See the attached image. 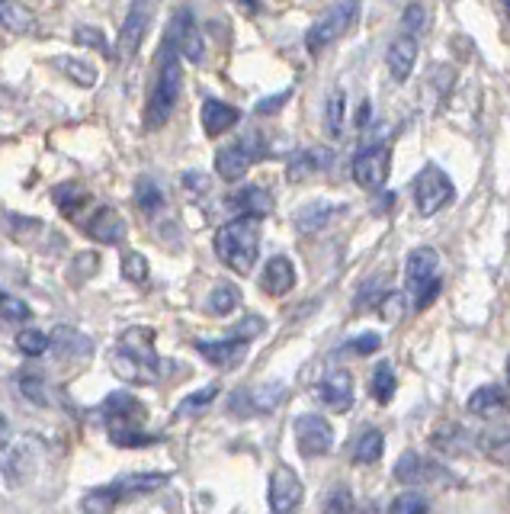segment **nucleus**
I'll return each mask as SVG.
<instances>
[{
	"instance_id": "1",
	"label": "nucleus",
	"mask_w": 510,
	"mask_h": 514,
	"mask_svg": "<svg viewBox=\"0 0 510 514\" xmlns=\"http://www.w3.org/2000/svg\"><path fill=\"white\" fill-rule=\"evenodd\" d=\"M215 254L235 274H251L260 257V219L238 216L215 232Z\"/></svg>"
},
{
	"instance_id": "2",
	"label": "nucleus",
	"mask_w": 510,
	"mask_h": 514,
	"mask_svg": "<svg viewBox=\"0 0 510 514\" xmlns=\"http://www.w3.org/2000/svg\"><path fill=\"white\" fill-rule=\"evenodd\" d=\"M103 421L116 447H145L158 441L154 434L142 431L145 405L135 396H129V392H113V396L103 402Z\"/></svg>"
},
{
	"instance_id": "3",
	"label": "nucleus",
	"mask_w": 510,
	"mask_h": 514,
	"mask_svg": "<svg viewBox=\"0 0 510 514\" xmlns=\"http://www.w3.org/2000/svg\"><path fill=\"white\" fill-rule=\"evenodd\" d=\"M151 344H154V331H145V328H132V335L122 338V344L110 357L119 380L151 383L154 376H158V354H154Z\"/></svg>"
},
{
	"instance_id": "4",
	"label": "nucleus",
	"mask_w": 510,
	"mask_h": 514,
	"mask_svg": "<svg viewBox=\"0 0 510 514\" xmlns=\"http://www.w3.org/2000/svg\"><path fill=\"white\" fill-rule=\"evenodd\" d=\"M164 482H167V473H132V476H122V479L110 482V486H100L94 492H87L81 508L87 514H110L116 505L132 502V498H138V495H148L154 489H161Z\"/></svg>"
},
{
	"instance_id": "5",
	"label": "nucleus",
	"mask_w": 510,
	"mask_h": 514,
	"mask_svg": "<svg viewBox=\"0 0 510 514\" xmlns=\"http://www.w3.org/2000/svg\"><path fill=\"white\" fill-rule=\"evenodd\" d=\"M180 97V62H177V49L164 45L161 52V68H158V81L151 87V100H148V113H145V129H161L170 113L177 107Z\"/></svg>"
},
{
	"instance_id": "6",
	"label": "nucleus",
	"mask_w": 510,
	"mask_h": 514,
	"mask_svg": "<svg viewBox=\"0 0 510 514\" xmlns=\"http://www.w3.org/2000/svg\"><path fill=\"white\" fill-rule=\"evenodd\" d=\"M440 254L434 248H414L408 254L405 264V280H408V293L414 299V309H427L430 302L440 293Z\"/></svg>"
},
{
	"instance_id": "7",
	"label": "nucleus",
	"mask_w": 510,
	"mask_h": 514,
	"mask_svg": "<svg viewBox=\"0 0 510 514\" xmlns=\"http://www.w3.org/2000/svg\"><path fill=\"white\" fill-rule=\"evenodd\" d=\"M456 187L453 180L446 177L440 168H424L414 180V203H417V213L421 216H437L443 213L446 206L453 203Z\"/></svg>"
},
{
	"instance_id": "8",
	"label": "nucleus",
	"mask_w": 510,
	"mask_h": 514,
	"mask_svg": "<svg viewBox=\"0 0 510 514\" xmlns=\"http://www.w3.org/2000/svg\"><path fill=\"white\" fill-rule=\"evenodd\" d=\"M360 17V7L357 4H334L324 17L308 29L305 33V45H308V52H321V49H328L331 42H337L340 36L347 33L350 23Z\"/></svg>"
},
{
	"instance_id": "9",
	"label": "nucleus",
	"mask_w": 510,
	"mask_h": 514,
	"mask_svg": "<svg viewBox=\"0 0 510 514\" xmlns=\"http://www.w3.org/2000/svg\"><path fill=\"white\" fill-rule=\"evenodd\" d=\"M292 431H296L299 453H302V457H308V460L324 457V453L334 447V428L328 425V418H321V415H302V418H296Z\"/></svg>"
},
{
	"instance_id": "10",
	"label": "nucleus",
	"mask_w": 510,
	"mask_h": 514,
	"mask_svg": "<svg viewBox=\"0 0 510 514\" xmlns=\"http://www.w3.org/2000/svg\"><path fill=\"white\" fill-rule=\"evenodd\" d=\"M267 502L273 514H292L302 502V479L292 466L280 463L270 476V489H267Z\"/></svg>"
},
{
	"instance_id": "11",
	"label": "nucleus",
	"mask_w": 510,
	"mask_h": 514,
	"mask_svg": "<svg viewBox=\"0 0 510 514\" xmlns=\"http://www.w3.org/2000/svg\"><path fill=\"white\" fill-rule=\"evenodd\" d=\"M353 180L363 187V190H379L385 187V180H389V171H392V151L389 148H366L360 151L357 158H353Z\"/></svg>"
},
{
	"instance_id": "12",
	"label": "nucleus",
	"mask_w": 510,
	"mask_h": 514,
	"mask_svg": "<svg viewBox=\"0 0 510 514\" xmlns=\"http://www.w3.org/2000/svg\"><path fill=\"white\" fill-rule=\"evenodd\" d=\"M257 158H260L257 139L254 135H247V139L215 151V171H219V177H225V180H241L247 171H251V164Z\"/></svg>"
},
{
	"instance_id": "13",
	"label": "nucleus",
	"mask_w": 510,
	"mask_h": 514,
	"mask_svg": "<svg viewBox=\"0 0 510 514\" xmlns=\"http://www.w3.org/2000/svg\"><path fill=\"white\" fill-rule=\"evenodd\" d=\"M286 389L280 383H264L257 389H241L231 396V412L235 415H270L283 402Z\"/></svg>"
},
{
	"instance_id": "14",
	"label": "nucleus",
	"mask_w": 510,
	"mask_h": 514,
	"mask_svg": "<svg viewBox=\"0 0 510 514\" xmlns=\"http://www.w3.org/2000/svg\"><path fill=\"white\" fill-rule=\"evenodd\" d=\"M148 20H151V7L148 4H132L126 23H122L119 42H116V58H119V62H132L135 52L142 49V39L148 33Z\"/></svg>"
},
{
	"instance_id": "15",
	"label": "nucleus",
	"mask_w": 510,
	"mask_h": 514,
	"mask_svg": "<svg viewBox=\"0 0 510 514\" xmlns=\"http://www.w3.org/2000/svg\"><path fill=\"white\" fill-rule=\"evenodd\" d=\"M395 479L417 486V482H434V479H450L446 470L434 460H424L421 453H401V460L395 463Z\"/></svg>"
},
{
	"instance_id": "16",
	"label": "nucleus",
	"mask_w": 510,
	"mask_h": 514,
	"mask_svg": "<svg viewBox=\"0 0 510 514\" xmlns=\"http://www.w3.org/2000/svg\"><path fill=\"white\" fill-rule=\"evenodd\" d=\"M260 286H264V293L270 296H286L292 286H296V267H292V261L286 254H276L267 261L264 274H260Z\"/></svg>"
},
{
	"instance_id": "17",
	"label": "nucleus",
	"mask_w": 510,
	"mask_h": 514,
	"mask_svg": "<svg viewBox=\"0 0 510 514\" xmlns=\"http://www.w3.org/2000/svg\"><path fill=\"white\" fill-rule=\"evenodd\" d=\"M174 33H177V49L190 58V62H203L206 55V42H203V29L196 26L190 10H180L174 17Z\"/></svg>"
},
{
	"instance_id": "18",
	"label": "nucleus",
	"mask_w": 510,
	"mask_h": 514,
	"mask_svg": "<svg viewBox=\"0 0 510 514\" xmlns=\"http://www.w3.org/2000/svg\"><path fill=\"white\" fill-rule=\"evenodd\" d=\"M87 235L100 241V245H116V241H122V235H126V219H122L116 209L110 206H100L94 216L87 219Z\"/></svg>"
},
{
	"instance_id": "19",
	"label": "nucleus",
	"mask_w": 510,
	"mask_h": 514,
	"mask_svg": "<svg viewBox=\"0 0 510 514\" xmlns=\"http://www.w3.org/2000/svg\"><path fill=\"white\" fill-rule=\"evenodd\" d=\"M196 351L203 354L209 364L215 367H238L241 360L247 357V341H238V338H225V341H196Z\"/></svg>"
},
{
	"instance_id": "20",
	"label": "nucleus",
	"mask_w": 510,
	"mask_h": 514,
	"mask_svg": "<svg viewBox=\"0 0 510 514\" xmlns=\"http://www.w3.org/2000/svg\"><path fill=\"white\" fill-rule=\"evenodd\" d=\"M318 396L324 405H331L334 412H347L353 402V376L347 370H331L318 386Z\"/></svg>"
},
{
	"instance_id": "21",
	"label": "nucleus",
	"mask_w": 510,
	"mask_h": 514,
	"mask_svg": "<svg viewBox=\"0 0 510 514\" xmlns=\"http://www.w3.org/2000/svg\"><path fill=\"white\" fill-rule=\"evenodd\" d=\"M385 65H389V74L401 84V81H408V74L414 71L417 65V39L414 36H398L392 39L389 45V52H385Z\"/></svg>"
},
{
	"instance_id": "22",
	"label": "nucleus",
	"mask_w": 510,
	"mask_h": 514,
	"mask_svg": "<svg viewBox=\"0 0 510 514\" xmlns=\"http://www.w3.org/2000/svg\"><path fill=\"white\" fill-rule=\"evenodd\" d=\"M510 408V399L501 386H482L469 396V412L478 418H501Z\"/></svg>"
},
{
	"instance_id": "23",
	"label": "nucleus",
	"mask_w": 510,
	"mask_h": 514,
	"mask_svg": "<svg viewBox=\"0 0 510 514\" xmlns=\"http://www.w3.org/2000/svg\"><path fill=\"white\" fill-rule=\"evenodd\" d=\"M241 119V110L238 107H228V103H222V100H203V126H206V135H222V132H228L231 126H235Z\"/></svg>"
},
{
	"instance_id": "24",
	"label": "nucleus",
	"mask_w": 510,
	"mask_h": 514,
	"mask_svg": "<svg viewBox=\"0 0 510 514\" xmlns=\"http://www.w3.org/2000/svg\"><path fill=\"white\" fill-rule=\"evenodd\" d=\"M231 206L238 209L241 216H251V219H264L270 209H273V196L264 187H244L228 200Z\"/></svg>"
},
{
	"instance_id": "25",
	"label": "nucleus",
	"mask_w": 510,
	"mask_h": 514,
	"mask_svg": "<svg viewBox=\"0 0 510 514\" xmlns=\"http://www.w3.org/2000/svg\"><path fill=\"white\" fill-rule=\"evenodd\" d=\"M478 450L485 453L491 463L510 466V428H491L478 437Z\"/></svg>"
},
{
	"instance_id": "26",
	"label": "nucleus",
	"mask_w": 510,
	"mask_h": 514,
	"mask_svg": "<svg viewBox=\"0 0 510 514\" xmlns=\"http://www.w3.org/2000/svg\"><path fill=\"white\" fill-rule=\"evenodd\" d=\"M52 347L58 354H65V357H90V351H94V344H90V338H84L81 331H74V328H55V335H52Z\"/></svg>"
},
{
	"instance_id": "27",
	"label": "nucleus",
	"mask_w": 510,
	"mask_h": 514,
	"mask_svg": "<svg viewBox=\"0 0 510 514\" xmlns=\"http://www.w3.org/2000/svg\"><path fill=\"white\" fill-rule=\"evenodd\" d=\"M52 68H58L68 81L81 84V87H94V84H97V71H94V65L81 62V58L58 55V58H52Z\"/></svg>"
},
{
	"instance_id": "28",
	"label": "nucleus",
	"mask_w": 510,
	"mask_h": 514,
	"mask_svg": "<svg viewBox=\"0 0 510 514\" xmlns=\"http://www.w3.org/2000/svg\"><path fill=\"white\" fill-rule=\"evenodd\" d=\"M238 306H241V290L235 283H219L206 299V312L219 315V319H222V315H231Z\"/></svg>"
},
{
	"instance_id": "29",
	"label": "nucleus",
	"mask_w": 510,
	"mask_h": 514,
	"mask_svg": "<svg viewBox=\"0 0 510 514\" xmlns=\"http://www.w3.org/2000/svg\"><path fill=\"white\" fill-rule=\"evenodd\" d=\"M382 450H385V437H382V431L369 428V431H363V434L357 437V444H353V460L363 463V466H369V463L382 460Z\"/></svg>"
},
{
	"instance_id": "30",
	"label": "nucleus",
	"mask_w": 510,
	"mask_h": 514,
	"mask_svg": "<svg viewBox=\"0 0 510 514\" xmlns=\"http://www.w3.org/2000/svg\"><path fill=\"white\" fill-rule=\"evenodd\" d=\"M430 444H434L437 450H446V453L469 450V444H466V431H462L459 425H443L434 437H430Z\"/></svg>"
},
{
	"instance_id": "31",
	"label": "nucleus",
	"mask_w": 510,
	"mask_h": 514,
	"mask_svg": "<svg viewBox=\"0 0 510 514\" xmlns=\"http://www.w3.org/2000/svg\"><path fill=\"white\" fill-rule=\"evenodd\" d=\"M0 17H4V26L10 33H33V13L20 4H4L0 7Z\"/></svg>"
},
{
	"instance_id": "32",
	"label": "nucleus",
	"mask_w": 510,
	"mask_h": 514,
	"mask_svg": "<svg viewBox=\"0 0 510 514\" xmlns=\"http://www.w3.org/2000/svg\"><path fill=\"white\" fill-rule=\"evenodd\" d=\"M17 347H20L26 357H42L52 347V338L45 335V331L26 328V331H20V335H17Z\"/></svg>"
},
{
	"instance_id": "33",
	"label": "nucleus",
	"mask_w": 510,
	"mask_h": 514,
	"mask_svg": "<svg viewBox=\"0 0 510 514\" xmlns=\"http://www.w3.org/2000/svg\"><path fill=\"white\" fill-rule=\"evenodd\" d=\"M135 200H138V206H142V213H158L161 203H164V193H161V187L154 184L151 177H145V180H138Z\"/></svg>"
},
{
	"instance_id": "34",
	"label": "nucleus",
	"mask_w": 510,
	"mask_h": 514,
	"mask_svg": "<svg viewBox=\"0 0 510 514\" xmlns=\"http://www.w3.org/2000/svg\"><path fill=\"white\" fill-rule=\"evenodd\" d=\"M122 277H126L129 283H135V286H145L148 283V261H145V254H138V251L122 254Z\"/></svg>"
},
{
	"instance_id": "35",
	"label": "nucleus",
	"mask_w": 510,
	"mask_h": 514,
	"mask_svg": "<svg viewBox=\"0 0 510 514\" xmlns=\"http://www.w3.org/2000/svg\"><path fill=\"white\" fill-rule=\"evenodd\" d=\"M395 389H398V383H395V370H392L389 364H379L376 373H373V396H376L379 402H392Z\"/></svg>"
},
{
	"instance_id": "36",
	"label": "nucleus",
	"mask_w": 510,
	"mask_h": 514,
	"mask_svg": "<svg viewBox=\"0 0 510 514\" xmlns=\"http://www.w3.org/2000/svg\"><path fill=\"white\" fill-rule=\"evenodd\" d=\"M357 511V505H353V495L347 486H337L328 492V498H324V508L321 514H353Z\"/></svg>"
},
{
	"instance_id": "37",
	"label": "nucleus",
	"mask_w": 510,
	"mask_h": 514,
	"mask_svg": "<svg viewBox=\"0 0 510 514\" xmlns=\"http://www.w3.org/2000/svg\"><path fill=\"white\" fill-rule=\"evenodd\" d=\"M74 42H77V45H90V49H97V52H103V55H113V52H110V42H106V36L100 33L97 26H77V29H74Z\"/></svg>"
},
{
	"instance_id": "38",
	"label": "nucleus",
	"mask_w": 510,
	"mask_h": 514,
	"mask_svg": "<svg viewBox=\"0 0 510 514\" xmlns=\"http://www.w3.org/2000/svg\"><path fill=\"white\" fill-rule=\"evenodd\" d=\"M389 514H427V498L417 492H405L389 505Z\"/></svg>"
},
{
	"instance_id": "39",
	"label": "nucleus",
	"mask_w": 510,
	"mask_h": 514,
	"mask_svg": "<svg viewBox=\"0 0 510 514\" xmlns=\"http://www.w3.org/2000/svg\"><path fill=\"white\" fill-rule=\"evenodd\" d=\"M215 396H219V386H209V389H199L193 392L190 399H183L180 408H177V415H190V412H199V408H206Z\"/></svg>"
},
{
	"instance_id": "40",
	"label": "nucleus",
	"mask_w": 510,
	"mask_h": 514,
	"mask_svg": "<svg viewBox=\"0 0 510 514\" xmlns=\"http://www.w3.org/2000/svg\"><path fill=\"white\" fill-rule=\"evenodd\" d=\"M328 216H331V209H328V206H312L308 213L302 209V213L296 216V225H299L302 232H315V229H321L324 219H328Z\"/></svg>"
},
{
	"instance_id": "41",
	"label": "nucleus",
	"mask_w": 510,
	"mask_h": 514,
	"mask_svg": "<svg viewBox=\"0 0 510 514\" xmlns=\"http://www.w3.org/2000/svg\"><path fill=\"white\" fill-rule=\"evenodd\" d=\"M260 331H264V319H257V315H251V319H244L241 325H235V331H231L228 338H238V341H247V344H251V338H257Z\"/></svg>"
},
{
	"instance_id": "42",
	"label": "nucleus",
	"mask_w": 510,
	"mask_h": 514,
	"mask_svg": "<svg viewBox=\"0 0 510 514\" xmlns=\"http://www.w3.org/2000/svg\"><path fill=\"white\" fill-rule=\"evenodd\" d=\"M29 315H33V312H29V306H26L23 299H17V296H4V319H7V322H26Z\"/></svg>"
},
{
	"instance_id": "43",
	"label": "nucleus",
	"mask_w": 510,
	"mask_h": 514,
	"mask_svg": "<svg viewBox=\"0 0 510 514\" xmlns=\"http://www.w3.org/2000/svg\"><path fill=\"white\" fill-rule=\"evenodd\" d=\"M340 113H344V94H337L331 97V103H328V132H340Z\"/></svg>"
},
{
	"instance_id": "44",
	"label": "nucleus",
	"mask_w": 510,
	"mask_h": 514,
	"mask_svg": "<svg viewBox=\"0 0 510 514\" xmlns=\"http://www.w3.org/2000/svg\"><path fill=\"white\" fill-rule=\"evenodd\" d=\"M23 392L29 399H36V402H42L45 396H42V380L39 376H23Z\"/></svg>"
},
{
	"instance_id": "45",
	"label": "nucleus",
	"mask_w": 510,
	"mask_h": 514,
	"mask_svg": "<svg viewBox=\"0 0 510 514\" xmlns=\"http://www.w3.org/2000/svg\"><path fill=\"white\" fill-rule=\"evenodd\" d=\"M376 347H379V335H366V338H360V341H353V344H350V351L369 354V351H376Z\"/></svg>"
},
{
	"instance_id": "46",
	"label": "nucleus",
	"mask_w": 510,
	"mask_h": 514,
	"mask_svg": "<svg viewBox=\"0 0 510 514\" xmlns=\"http://www.w3.org/2000/svg\"><path fill=\"white\" fill-rule=\"evenodd\" d=\"M424 17H427V10H424V7H408V10H405V23L411 20V29H414V33L424 26Z\"/></svg>"
},
{
	"instance_id": "47",
	"label": "nucleus",
	"mask_w": 510,
	"mask_h": 514,
	"mask_svg": "<svg viewBox=\"0 0 510 514\" xmlns=\"http://www.w3.org/2000/svg\"><path fill=\"white\" fill-rule=\"evenodd\" d=\"M292 94V90H283V94L280 97H267V103H260V107H257V113H273L276 107H283V103H286V97Z\"/></svg>"
},
{
	"instance_id": "48",
	"label": "nucleus",
	"mask_w": 510,
	"mask_h": 514,
	"mask_svg": "<svg viewBox=\"0 0 510 514\" xmlns=\"http://www.w3.org/2000/svg\"><path fill=\"white\" fill-rule=\"evenodd\" d=\"M507 386H510V357H507Z\"/></svg>"
},
{
	"instance_id": "49",
	"label": "nucleus",
	"mask_w": 510,
	"mask_h": 514,
	"mask_svg": "<svg viewBox=\"0 0 510 514\" xmlns=\"http://www.w3.org/2000/svg\"><path fill=\"white\" fill-rule=\"evenodd\" d=\"M504 10H507V17H510V4H507V7H504Z\"/></svg>"
}]
</instances>
